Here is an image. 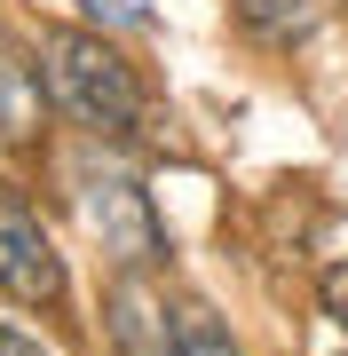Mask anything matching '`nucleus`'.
<instances>
[{
    "label": "nucleus",
    "instance_id": "nucleus-1",
    "mask_svg": "<svg viewBox=\"0 0 348 356\" xmlns=\"http://www.w3.org/2000/svg\"><path fill=\"white\" fill-rule=\"evenodd\" d=\"M40 88H48V103L64 119H79L95 143H135L142 135V119H151V95H142V79L135 64L111 48L103 32H72V24H56V32H40Z\"/></svg>",
    "mask_w": 348,
    "mask_h": 356
},
{
    "label": "nucleus",
    "instance_id": "nucleus-2",
    "mask_svg": "<svg viewBox=\"0 0 348 356\" xmlns=\"http://www.w3.org/2000/svg\"><path fill=\"white\" fill-rule=\"evenodd\" d=\"M72 198H79V222L103 238V254H111L119 269H142V261L167 254V229H158V214H151V191H142L127 166L79 159V166H72Z\"/></svg>",
    "mask_w": 348,
    "mask_h": 356
},
{
    "label": "nucleus",
    "instance_id": "nucleus-3",
    "mask_svg": "<svg viewBox=\"0 0 348 356\" xmlns=\"http://www.w3.org/2000/svg\"><path fill=\"white\" fill-rule=\"evenodd\" d=\"M0 293L8 301H32V309L64 301V254H56V238L40 229V214L8 182H0Z\"/></svg>",
    "mask_w": 348,
    "mask_h": 356
},
{
    "label": "nucleus",
    "instance_id": "nucleus-4",
    "mask_svg": "<svg viewBox=\"0 0 348 356\" xmlns=\"http://www.w3.org/2000/svg\"><path fill=\"white\" fill-rule=\"evenodd\" d=\"M103 325H111V341L119 356H174V317H167V293H151L127 269L111 293H103Z\"/></svg>",
    "mask_w": 348,
    "mask_h": 356
},
{
    "label": "nucleus",
    "instance_id": "nucleus-5",
    "mask_svg": "<svg viewBox=\"0 0 348 356\" xmlns=\"http://www.w3.org/2000/svg\"><path fill=\"white\" fill-rule=\"evenodd\" d=\"M174 356H238V341L222 332V317L206 301H182L174 309Z\"/></svg>",
    "mask_w": 348,
    "mask_h": 356
},
{
    "label": "nucleus",
    "instance_id": "nucleus-6",
    "mask_svg": "<svg viewBox=\"0 0 348 356\" xmlns=\"http://www.w3.org/2000/svg\"><path fill=\"white\" fill-rule=\"evenodd\" d=\"M245 24H261L270 40H293V32H309V8L301 0H245Z\"/></svg>",
    "mask_w": 348,
    "mask_h": 356
},
{
    "label": "nucleus",
    "instance_id": "nucleus-7",
    "mask_svg": "<svg viewBox=\"0 0 348 356\" xmlns=\"http://www.w3.org/2000/svg\"><path fill=\"white\" fill-rule=\"evenodd\" d=\"M79 8H88V24L95 32H151V8H142V0H79Z\"/></svg>",
    "mask_w": 348,
    "mask_h": 356
},
{
    "label": "nucleus",
    "instance_id": "nucleus-8",
    "mask_svg": "<svg viewBox=\"0 0 348 356\" xmlns=\"http://www.w3.org/2000/svg\"><path fill=\"white\" fill-rule=\"evenodd\" d=\"M317 301H324V317H333V325L348 332V261H333V269L317 277Z\"/></svg>",
    "mask_w": 348,
    "mask_h": 356
},
{
    "label": "nucleus",
    "instance_id": "nucleus-9",
    "mask_svg": "<svg viewBox=\"0 0 348 356\" xmlns=\"http://www.w3.org/2000/svg\"><path fill=\"white\" fill-rule=\"evenodd\" d=\"M0 356H48V348H40L32 332H16V325H0Z\"/></svg>",
    "mask_w": 348,
    "mask_h": 356
}]
</instances>
